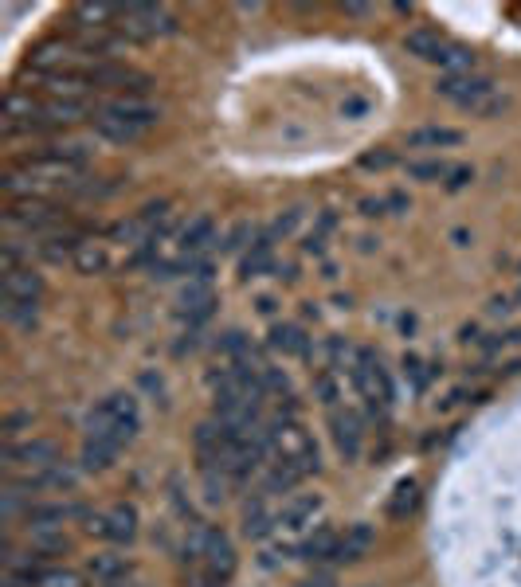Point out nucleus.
Segmentation results:
<instances>
[{
	"mask_svg": "<svg viewBox=\"0 0 521 587\" xmlns=\"http://www.w3.org/2000/svg\"><path fill=\"white\" fill-rule=\"evenodd\" d=\"M142 427V411H138V400L130 392H114L106 396L102 404H95L83 419V431L87 439H106V443H118L126 447Z\"/></svg>",
	"mask_w": 521,
	"mask_h": 587,
	"instance_id": "1",
	"label": "nucleus"
},
{
	"mask_svg": "<svg viewBox=\"0 0 521 587\" xmlns=\"http://www.w3.org/2000/svg\"><path fill=\"white\" fill-rule=\"evenodd\" d=\"M271 458L294 466L302 478L318 470V447L298 419H275L271 423Z\"/></svg>",
	"mask_w": 521,
	"mask_h": 587,
	"instance_id": "2",
	"label": "nucleus"
},
{
	"mask_svg": "<svg viewBox=\"0 0 521 587\" xmlns=\"http://www.w3.org/2000/svg\"><path fill=\"white\" fill-rule=\"evenodd\" d=\"M435 91L443 94L447 102L474 110V114H498L506 110V98H498V87L486 75H443L435 83Z\"/></svg>",
	"mask_w": 521,
	"mask_h": 587,
	"instance_id": "3",
	"label": "nucleus"
},
{
	"mask_svg": "<svg viewBox=\"0 0 521 587\" xmlns=\"http://www.w3.org/2000/svg\"><path fill=\"white\" fill-rule=\"evenodd\" d=\"M353 380H357V392L361 400L369 404L373 415H388L392 411V376L384 372V364L373 349H357L353 353V364H349Z\"/></svg>",
	"mask_w": 521,
	"mask_h": 587,
	"instance_id": "4",
	"label": "nucleus"
},
{
	"mask_svg": "<svg viewBox=\"0 0 521 587\" xmlns=\"http://www.w3.org/2000/svg\"><path fill=\"white\" fill-rule=\"evenodd\" d=\"M114 28L122 40H157V36H169L177 28V20L161 4H122Z\"/></svg>",
	"mask_w": 521,
	"mask_h": 587,
	"instance_id": "5",
	"label": "nucleus"
},
{
	"mask_svg": "<svg viewBox=\"0 0 521 587\" xmlns=\"http://www.w3.org/2000/svg\"><path fill=\"white\" fill-rule=\"evenodd\" d=\"M87 71V83L91 91H114V94H145L149 79L142 71H134L130 63H114V59H95Z\"/></svg>",
	"mask_w": 521,
	"mask_h": 587,
	"instance_id": "6",
	"label": "nucleus"
},
{
	"mask_svg": "<svg viewBox=\"0 0 521 587\" xmlns=\"http://www.w3.org/2000/svg\"><path fill=\"white\" fill-rule=\"evenodd\" d=\"M87 533L91 537H102V541H114V544H130L138 537V509L118 501L102 513H87Z\"/></svg>",
	"mask_w": 521,
	"mask_h": 587,
	"instance_id": "7",
	"label": "nucleus"
},
{
	"mask_svg": "<svg viewBox=\"0 0 521 587\" xmlns=\"http://www.w3.org/2000/svg\"><path fill=\"white\" fill-rule=\"evenodd\" d=\"M98 114H106V118H114V122H122V126L145 134L149 126H157L161 106H153L145 94H114V98H106V102L98 106Z\"/></svg>",
	"mask_w": 521,
	"mask_h": 587,
	"instance_id": "8",
	"label": "nucleus"
},
{
	"mask_svg": "<svg viewBox=\"0 0 521 587\" xmlns=\"http://www.w3.org/2000/svg\"><path fill=\"white\" fill-rule=\"evenodd\" d=\"M200 572H204V584H216V587H224L236 576V548H232L224 529H212L208 533V548L200 556Z\"/></svg>",
	"mask_w": 521,
	"mask_h": 587,
	"instance_id": "9",
	"label": "nucleus"
},
{
	"mask_svg": "<svg viewBox=\"0 0 521 587\" xmlns=\"http://www.w3.org/2000/svg\"><path fill=\"white\" fill-rule=\"evenodd\" d=\"M55 462H59V451H55V443H48V439L4 443V466H8V470H24V478L48 470V466H55Z\"/></svg>",
	"mask_w": 521,
	"mask_h": 587,
	"instance_id": "10",
	"label": "nucleus"
},
{
	"mask_svg": "<svg viewBox=\"0 0 521 587\" xmlns=\"http://www.w3.org/2000/svg\"><path fill=\"white\" fill-rule=\"evenodd\" d=\"M177 243H181V255H185V271H189L192 263L208 259V251H212V243H216V224H212L208 216H192L189 224L177 227Z\"/></svg>",
	"mask_w": 521,
	"mask_h": 587,
	"instance_id": "11",
	"label": "nucleus"
},
{
	"mask_svg": "<svg viewBox=\"0 0 521 587\" xmlns=\"http://www.w3.org/2000/svg\"><path fill=\"white\" fill-rule=\"evenodd\" d=\"M330 435L337 443V451L345 458H357L365 447V427H361V411L357 407H337L330 411Z\"/></svg>",
	"mask_w": 521,
	"mask_h": 587,
	"instance_id": "12",
	"label": "nucleus"
},
{
	"mask_svg": "<svg viewBox=\"0 0 521 587\" xmlns=\"http://www.w3.org/2000/svg\"><path fill=\"white\" fill-rule=\"evenodd\" d=\"M75 517H79L75 505H67V501H44V505H28L24 525H28L32 537H48V533H63V525L75 521Z\"/></svg>",
	"mask_w": 521,
	"mask_h": 587,
	"instance_id": "13",
	"label": "nucleus"
},
{
	"mask_svg": "<svg viewBox=\"0 0 521 587\" xmlns=\"http://www.w3.org/2000/svg\"><path fill=\"white\" fill-rule=\"evenodd\" d=\"M8 224L44 235L51 227H59V212H55V204H48V200H16L8 208Z\"/></svg>",
	"mask_w": 521,
	"mask_h": 587,
	"instance_id": "14",
	"label": "nucleus"
},
{
	"mask_svg": "<svg viewBox=\"0 0 521 587\" xmlns=\"http://www.w3.org/2000/svg\"><path fill=\"white\" fill-rule=\"evenodd\" d=\"M40 294H44V274L36 271V267L4 271V302H32V306H40Z\"/></svg>",
	"mask_w": 521,
	"mask_h": 587,
	"instance_id": "15",
	"label": "nucleus"
},
{
	"mask_svg": "<svg viewBox=\"0 0 521 587\" xmlns=\"http://www.w3.org/2000/svg\"><path fill=\"white\" fill-rule=\"evenodd\" d=\"M83 118H87L83 98H44V106H40V130H63Z\"/></svg>",
	"mask_w": 521,
	"mask_h": 587,
	"instance_id": "16",
	"label": "nucleus"
},
{
	"mask_svg": "<svg viewBox=\"0 0 521 587\" xmlns=\"http://www.w3.org/2000/svg\"><path fill=\"white\" fill-rule=\"evenodd\" d=\"M212 314H216V290H212V282H189L185 294H181V317L196 329V325H204Z\"/></svg>",
	"mask_w": 521,
	"mask_h": 587,
	"instance_id": "17",
	"label": "nucleus"
},
{
	"mask_svg": "<svg viewBox=\"0 0 521 587\" xmlns=\"http://www.w3.org/2000/svg\"><path fill=\"white\" fill-rule=\"evenodd\" d=\"M318 509H322V497L318 494H290L283 501V509H279V529H286V533L306 529L318 517Z\"/></svg>",
	"mask_w": 521,
	"mask_h": 587,
	"instance_id": "18",
	"label": "nucleus"
},
{
	"mask_svg": "<svg viewBox=\"0 0 521 587\" xmlns=\"http://www.w3.org/2000/svg\"><path fill=\"white\" fill-rule=\"evenodd\" d=\"M275 271V239L271 235H259L247 251H243V259H239V278L243 282H251V278H263V274Z\"/></svg>",
	"mask_w": 521,
	"mask_h": 587,
	"instance_id": "19",
	"label": "nucleus"
},
{
	"mask_svg": "<svg viewBox=\"0 0 521 587\" xmlns=\"http://www.w3.org/2000/svg\"><path fill=\"white\" fill-rule=\"evenodd\" d=\"M87 576H91L98 587H118L130 576V560L118 556V552H95V556L87 560Z\"/></svg>",
	"mask_w": 521,
	"mask_h": 587,
	"instance_id": "20",
	"label": "nucleus"
},
{
	"mask_svg": "<svg viewBox=\"0 0 521 587\" xmlns=\"http://www.w3.org/2000/svg\"><path fill=\"white\" fill-rule=\"evenodd\" d=\"M373 541H377L373 525H353V529H345V537L337 541L333 560H341V564H357V560H365V556H369Z\"/></svg>",
	"mask_w": 521,
	"mask_h": 587,
	"instance_id": "21",
	"label": "nucleus"
},
{
	"mask_svg": "<svg viewBox=\"0 0 521 587\" xmlns=\"http://www.w3.org/2000/svg\"><path fill=\"white\" fill-rule=\"evenodd\" d=\"M271 529H279V509L271 513V509H267V497L259 494L255 501H247V509H243V533H247L251 541H263Z\"/></svg>",
	"mask_w": 521,
	"mask_h": 587,
	"instance_id": "22",
	"label": "nucleus"
},
{
	"mask_svg": "<svg viewBox=\"0 0 521 587\" xmlns=\"http://www.w3.org/2000/svg\"><path fill=\"white\" fill-rule=\"evenodd\" d=\"M337 533H333L330 525H318L306 541L298 544V552H302V560H310V564H322V560H333V552H337Z\"/></svg>",
	"mask_w": 521,
	"mask_h": 587,
	"instance_id": "23",
	"label": "nucleus"
},
{
	"mask_svg": "<svg viewBox=\"0 0 521 587\" xmlns=\"http://www.w3.org/2000/svg\"><path fill=\"white\" fill-rule=\"evenodd\" d=\"M118 443H106V439H83V454H79V462H83V470H91V474H102V470H110L114 462H118Z\"/></svg>",
	"mask_w": 521,
	"mask_h": 587,
	"instance_id": "24",
	"label": "nucleus"
},
{
	"mask_svg": "<svg viewBox=\"0 0 521 587\" xmlns=\"http://www.w3.org/2000/svg\"><path fill=\"white\" fill-rule=\"evenodd\" d=\"M443 47L447 44H443L439 32H431V28H412V32L404 36V51L416 55V59H424V63H439Z\"/></svg>",
	"mask_w": 521,
	"mask_h": 587,
	"instance_id": "25",
	"label": "nucleus"
},
{
	"mask_svg": "<svg viewBox=\"0 0 521 587\" xmlns=\"http://www.w3.org/2000/svg\"><path fill=\"white\" fill-rule=\"evenodd\" d=\"M459 141H463V134L451 126H420L408 134V149H451Z\"/></svg>",
	"mask_w": 521,
	"mask_h": 587,
	"instance_id": "26",
	"label": "nucleus"
},
{
	"mask_svg": "<svg viewBox=\"0 0 521 587\" xmlns=\"http://www.w3.org/2000/svg\"><path fill=\"white\" fill-rule=\"evenodd\" d=\"M306 333L298 325H271V349L283 357H302L306 353Z\"/></svg>",
	"mask_w": 521,
	"mask_h": 587,
	"instance_id": "27",
	"label": "nucleus"
},
{
	"mask_svg": "<svg viewBox=\"0 0 521 587\" xmlns=\"http://www.w3.org/2000/svg\"><path fill=\"white\" fill-rule=\"evenodd\" d=\"M71 263H75V271L79 274H106L110 267V255H106V247L102 243H79V251L71 255Z\"/></svg>",
	"mask_w": 521,
	"mask_h": 587,
	"instance_id": "28",
	"label": "nucleus"
},
{
	"mask_svg": "<svg viewBox=\"0 0 521 587\" xmlns=\"http://www.w3.org/2000/svg\"><path fill=\"white\" fill-rule=\"evenodd\" d=\"M416 505H420V486L408 478V482H400L392 490V497H388V517H408Z\"/></svg>",
	"mask_w": 521,
	"mask_h": 587,
	"instance_id": "29",
	"label": "nucleus"
},
{
	"mask_svg": "<svg viewBox=\"0 0 521 587\" xmlns=\"http://www.w3.org/2000/svg\"><path fill=\"white\" fill-rule=\"evenodd\" d=\"M216 353L224 357V361H247L251 357V341H247V333H239V329H228L220 341H216Z\"/></svg>",
	"mask_w": 521,
	"mask_h": 587,
	"instance_id": "30",
	"label": "nucleus"
},
{
	"mask_svg": "<svg viewBox=\"0 0 521 587\" xmlns=\"http://www.w3.org/2000/svg\"><path fill=\"white\" fill-rule=\"evenodd\" d=\"M439 67H447V75H471L474 67V55L467 47H443V55H439Z\"/></svg>",
	"mask_w": 521,
	"mask_h": 587,
	"instance_id": "31",
	"label": "nucleus"
},
{
	"mask_svg": "<svg viewBox=\"0 0 521 587\" xmlns=\"http://www.w3.org/2000/svg\"><path fill=\"white\" fill-rule=\"evenodd\" d=\"M333 224H337V216H333V212H322V216H318V227H314V231L306 235V243H302V247H306V255H322V251H326V235L333 231Z\"/></svg>",
	"mask_w": 521,
	"mask_h": 587,
	"instance_id": "32",
	"label": "nucleus"
},
{
	"mask_svg": "<svg viewBox=\"0 0 521 587\" xmlns=\"http://www.w3.org/2000/svg\"><path fill=\"white\" fill-rule=\"evenodd\" d=\"M408 177H416V181H439V177H451V169L443 161H412L408 165Z\"/></svg>",
	"mask_w": 521,
	"mask_h": 587,
	"instance_id": "33",
	"label": "nucleus"
},
{
	"mask_svg": "<svg viewBox=\"0 0 521 587\" xmlns=\"http://www.w3.org/2000/svg\"><path fill=\"white\" fill-rule=\"evenodd\" d=\"M357 165L369 169V173H380V169H392L396 165V153L392 149H369V153L357 157Z\"/></svg>",
	"mask_w": 521,
	"mask_h": 587,
	"instance_id": "34",
	"label": "nucleus"
},
{
	"mask_svg": "<svg viewBox=\"0 0 521 587\" xmlns=\"http://www.w3.org/2000/svg\"><path fill=\"white\" fill-rule=\"evenodd\" d=\"M404 376L412 380V388H416V392H424V388H427V380H431V372H427V364L420 361L416 353H408V357H404Z\"/></svg>",
	"mask_w": 521,
	"mask_h": 587,
	"instance_id": "35",
	"label": "nucleus"
},
{
	"mask_svg": "<svg viewBox=\"0 0 521 587\" xmlns=\"http://www.w3.org/2000/svg\"><path fill=\"white\" fill-rule=\"evenodd\" d=\"M36 314H40V306H32V302H4V317L12 325H32Z\"/></svg>",
	"mask_w": 521,
	"mask_h": 587,
	"instance_id": "36",
	"label": "nucleus"
},
{
	"mask_svg": "<svg viewBox=\"0 0 521 587\" xmlns=\"http://www.w3.org/2000/svg\"><path fill=\"white\" fill-rule=\"evenodd\" d=\"M36 587H83V576L67 572V568H51V572H44V580Z\"/></svg>",
	"mask_w": 521,
	"mask_h": 587,
	"instance_id": "37",
	"label": "nucleus"
},
{
	"mask_svg": "<svg viewBox=\"0 0 521 587\" xmlns=\"http://www.w3.org/2000/svg\"><path fill=\"white\" fill-rule=\"evenodd\" d=\"M302 224V208H290L286 216H279L275 224H271V239H286V235H294V227Z\"/></svg>",
	"mask_w": 521,
	"mask_h": 587,
	"instance_id": "38",
	"label": "nucleus"
},
{
	"mask_svg": "<svg viewBox=\"0 0 521 587\" xmlns=\"http://www.w3.org/2000/svg\"><path fill=\"white\" fill-rule=\"evenodd\" d=\"M247 243H255V227L251 224H236L232 231H228V239H224L228 251H243Z\"/></svg>",
	"mask_w": 521,
	"mask_h": 587,
	"instance_id": "39",
	"label": "nucleus"
},
{
	"mask_svg": "<svg viewBox=\"0 0 521 587\" xmlns=\"http://www.w3.org/2000/svg\"><path fill=\"white\" fill-rule=\"evenodd\" d=\"M341 114H345V118H365V114H369V98L349 94V98L341 102Z\"/></svg>",
	"mask_w": 521,
	"mask_h": 587,
	"instance_id": "40",
	"label": "nucleus"
},
{
	"mask_svg": "<svg viewBox=\"0 0 521 587\" xmlns=\"http://www.w3.org/2000/svg\"><path fill=\"white\" fill-rule=\"evenodd\" d=\"M467 181H471V169H451V181H447V188L455 192V188H463Z\"/></svg>",
	"mask_w": 521,
	"mask_h": 587,
	"instance_id": "41",
	"label": "nucleus"
},
{
	"mask_svg": "<svg viewBox=\"0 0 521 587\" xmlns=\"http://www.w3.org/2000/svg\"><path fill=\"white\" fill-rule=\"evenodd\" d=\"M384 208H388V200H361V212L365 216H380Z\"/></svg>",
	"mask_w": 521,
	"mask_h": 587,
	"instance_id": "42",
	"label": "nucleus"
},
{
	"mask_svg": "<svg viewBox=\"0 0 521 587\" xmlns=\"http://www.w3.org/2000/svg\"><path fill=\"white\" fill-rule=\"evenodd\" d=\"M510 310H514V306H510L506 298H498V302H490V317H506V314H510Z\"/></svg>",
	"mask_w": 521,
	"mask_h": 587,
	"instance_id": "43",
	"label": "nucleus"
},
{
	"mask_svg": "<svg viewBox=\"0 0 521 587\" xmlns=\"http://www.w3.org/2000/svg\"><path fill=\"white\" fill-rule=\"evenodd\" d=\"M302 587H333V580L330 576H318V580H306Z\"/></svg>",
	"mask_w": 521,
	"mask_h": 587,
	"instance_id": "44",
	"label": "nucleus"
}]
</instances>
